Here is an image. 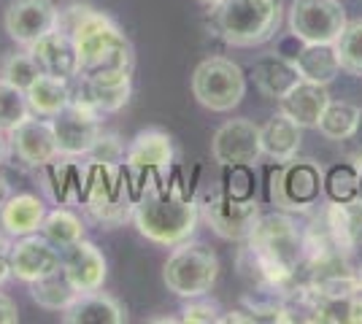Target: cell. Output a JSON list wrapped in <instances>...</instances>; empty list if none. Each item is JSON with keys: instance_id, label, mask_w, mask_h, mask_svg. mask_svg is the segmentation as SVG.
<instances>
[{"instance_id": "obj_9", "label": "cell", "mask_w": 362, "mask_h": 324, "mask_svg": "<svg viewBox=\"0 0 362 324\" xmlns=\"http://www.w3.org/2000/svg\"><path fill=\"white\" fill-rule=\"evenodd\" d=\"M214 162L225 165H257L262 157V136L259 127L246 116L225 122L211 138Z\"/></svg>"}, {"instance_id": "obj_30", "label": "cell", "mask_w": 362, "mask_h": 324, "mask_svg": "<svg viewBox=\"0 0 362 324\" xmlns=\"http://www.w3.org/2000/svg\"><path fill=\"white\" fill-rule=\"evenodd\" d=\"M219 186L235 200H252L257 192L255 165H225V176Z\"/></svg>"}, {"instance_id": "obj_37", "label": "cell", "mask_w": 362, "mask_h": 324, "mask_svg": "<svg viewBox=\"0 0 362 324\" xmlns=\"http://www.w3.org/2000/svg\"><path fill=\"white\" fill-rule=\"evenodd\" d=\"M11 198V184H8V179H6V173L0 170V208H3V203Z\"/></svg>"}, {"instance_id": "obj_12", "label": "cell", "mask_w": 362, "mask_h": 324, "mask_svg": "<svg viewBox=\"0 0 362 324\" xmlns=\"http://www.w3.org/2000/svg\"><path fill=\"white\" fill-rule=\"evenodd\" d=\"M173 140L163 130H141L124 152V168L149 181L151 173H165L173 165Z\"/></svg>"}, {"instance_id": "obj_7", "label": "cell", "mask_w": 362, "mask_h": 324, "mask_svg": "<svg viewBox=\"0 0 362 324\" xmlns=\"http://www.w3.org/2000/svg\"><path fill=\"white\" fill-rule=\"evenodd\" d=\"M197 205H200V216L206 219V224L225 241H246L262 216L255 198L235 200L219 184L197 195Z\"/></svg>"}, {"instance_id": "obj_20", "label": "cell", "mask_w": 362, "mask_h": 324, "mask_svg": "<svg viewBox=\"0 0 362 324\" xmlns=\"http://www.w3.org/2000/svg\"><path fill=\"white\" fill-rule=\"evenodd\" d=\"M252 78H255L257 90L265 97L279 100L281 95H287L300 81V73H298V68L292 62L273 52V54H268V57H262V60H257L252 65Z\"/></svg>"}, {"instance_id": "obj_2", "label": "cell", "mask_w": 362, "mask_h": 324, "mask_svg": "<svg viewBox=\"0 0 362 324\" xmlns=\"http://www.w3.org/2000/svg\"><path fill=\"white\" fill-rule=\"evenodd\" d=\"M74 44L78 52V73L84 78H108V76H133L136 54L127 41V35L119 30V25L98 11H92L81 25L74 30Z\"/></svg>"}, {"instance_id": "obj_5", "label": "cell", "mask_w": 362, "mask_h": 324, "mask_svg": "<svg viewBox=\"0 0 362 324\" xmlns=\"http://www.w3.org/2000/svg\"><path fill=\"white\" fill-rule=\"evenodd\" d=\"M219 278V260L203 244H179V248L165 260L163 281L179 297H200L209 294Z\"/></svg>"}, {"instance_id": "obj_8", "label": "cell", "mask_w": 362, "mask_h": 324, "mask_svg": "<svg viewBox=\"0 0 362 324\" xmlns=\"http://www.w3.org/2000/svg\"><path fill=\"white\" fill-rule=\"evenodd\" d=\"M346 28V11L338 0H295L289 6V30L305 44H335Z\"/></svg>"}, {"instance_id": "obj_21", "label": "cell", "mask_w": 362, "mask_h": 324, "mask_svg": "<svg viewBox=\"0 0 362 324\" xmlns=\"http://www.w3.org/2000/svg\"><path fill=\"white\" fill-rule=\"evenodd\" d=\"M292 65L298 68L300 78L317 81V84H330L341 73V62H338L332 44H305L300 54L292 60Z\"/></svg>"}, {"instance_id": "obj_14", "label": "cell", "mask_w": 362, "mask_h": 324, "mask_svg": "<svg viewBox=\"0 0 362 324\" xmlns=\"http://www.w3.org/2000/svg\"><path fill=\"white\" fill-rule=\"evenodd\" d=\"M62 270L74 281L78 292H95L106 284V257L92 241H78L74 246L62 248Z\"/></svg>"}, {"instance_id": "obj_40", "label": "cell", "mask_w": 362, "mask_h": 324, "mask_svg": "<svg viewBox=\"0 0 362 324\" xmlns=\"http://www.w3.org/2000/svg\"><path fill=\"white\" fill-rule=\"evenodd\" d=\"M203 3H211V6H214V3H219V0H203Z\"/></svg>"}, {"instance_id": "obj_32", "label": "cell", "mask_w": 362, "mask_h": 324, "mask_svg": "<svg viewBox=\"0 0 362 324\" xmlns=\"http://www.w3.org/2000/svg\"><path fill=\"white\" fill-rule=\"evenodd\" d=\"M181 313H184L181 322H187V324H214V322H222V319H225V316H222V308H219V303L206 300V294L189 297V303L184 306Z\"/></svg>"}, {"instance_id": "obj_15", "label": "cell", "mask_w": 362, "mask_h": 324, "mask_svg": "<svg viewBox=\"0 0 362 324\" xmlns=\"http://www.w3.org/2000/svg\"><path fill=\"white\" fill-rule=\"evenodd\" d=\"M30 49V54L35 57V62L41 65V71L49 76H57L71 81L74 76H78V52L71 35L60 32L57 28L52 32L41 35Z\"/></svg>"}, {"instance_id": "obj_4", "label": "cell", "mask_w": 362, "mask_h": 324, "mask_svg": "<svg viewBox=\"0 0 362 324\" xmlns=\"http://www.w3.org/2000/svg\"><path fill=\"white\" fill-rule=\"evenodd\" d=\"M325 189V176L314 160H284L268 170V200L287 211L303 214L319 200V192Z\"/></svg>"}, {"instance_id": "obj_39", "label": "cell", "mask_w": 362, "mask_h": 324, "mask_svg": "<svg viewBox=\"0 0 362 324\" xmlns=\"http://www.w3.org/2000/svg\"><path fill=\"white\" fill-rule=\"evenodd\" d=\"M360 195H362V170H360Z\"/></svg>"}, {"instance_id": "obj_28", "label": "cell", "mask_w": 362, "mask_h": 324, "mask_svg": "<svg viewBox=\"0 0 362 324\" xmlns=\"http://www.w3.org/2000/svg\"><path fill=\"white\" fill-rule=\"evenodd\" d=\"M30 114L33 111L25 90H19V87L0 78V130L3 133L14 130L16 124L22 122V119H28Z\"/></svg>"}, {"instance_id": "obj_17", "label": "cell", "mask_w": 362, "mask_h": 324, "mask_svg": "<svg viewBox=\"0 0 362 324\" xmlns=\"http://www.w3.org/2000/svg\"><path fill=\"white\" fill-rule=\"evenodd\" d=\"M65 324H124L127 322V308L117 297L100 292H78L74 303L62 311Z\"/></svg>"}, {"instance_id": "obj_10", "label": "cell", "mask_w": 362, "mask_h": 324, "mask_svg": "<svg viewBox=\"0 0 362 324\" xmlns=\"http://www.w3.org/2000/svg\"><path fill=\"white\" fill-rule=\"evenodd\" d=\"M8 155L28 168H44L46 162L60 157L54 124L49 119H38V114H30L14 130H8Z\"/></svg>"}, {"instance_id": "obj_24", "label": "cell", "mask_w": 362, "mask_h": 324, "mask_svg": "<svg viewBox=\"0 0 362 324\" xmlns=\"http://www.w3.org/2000/svg\"><path fill=\"white\" fill-rule=\"evenodd\" d=\"M38 232L49 238L57 248H68L84 238V222L68 208H54L44 216V224Z\"/></svg>"}, {"instance_id": "obj_18", "label": "cell", "mask_w": 362, "mask_h": 324, "mask_svg": "<svg viewBox=\"0 0 362 324\" xmlns=\"http://www.w3.org/2000/svg\"><path fill=\"white\" fill-rule=\"evenodd\" d=\"M46 208L33 195H11L0 208V230L11 238H25L41 230Z\"/></svg>"}, {"instance_id": "obj_33", "label": "cell", "mask_w": 362, "mask_h": 324, "mask_svg": "<svg viewBox=\"0 0 362 324\" xmlns=\"http://www.w3.org/2000/svg\"><path fill=\"white\" fill-rule=\"evenodd\" d=\"M305 47V41H303V38H298V35H295V32L289 30L287 35H281V38H279V41H276V54H279V57H284V60H295V57H298V54H300V49Z\"/></svg>"}, {"instance_id": "obj_26", "label": "cell", "mask_w": 362, "mask_h": 324, "mask_svg": "<svg viewBox=\"0 0 362 324\" xmlns=\"http://www.w3.org/2000/svg\"><path fill=\"white\" fill-rule=\"evenodd\" d=\"M325 192L330 203H354L360 200V170L349 162L332 165L325 173Z\"/></svg>"}, {"instance_id": "obj_34", "label": "cell", "mask_w": 362, "mask_h": 324, "mask_svg": "<svg viewBox=\"0 0 362 324\" xmlns=\"http://www.w3.org/2000/svg\"><path fill=\"white\" fill-rule=\"evenodd\" d=\"M8 278H11V244L0 238V284H6Z\"/></svg>"}, {"instance_id": "obj_22", "label": "cell", "mask_w": 362, "mask_h": 324, "mask_svg": "<svg viewBox=\"0 0 362 324\" xmlns=\"http://www.w3.org/2000/svg\"><path fill=\"white\" fill-rule=\"evenodd\" d=\"M25 95H28V103H30L33 114H38V116H57L62 108L68 106V100H71V81L41 73L25 90Z\"/></svg>"}, {"instance_id": "obj_35", "label": "cell", "mask_w": 362, "mask_h": 324, "mask_svg": "<svg viewBox=\"0 0 362 324\" xmlns=\"http://www.w3.org/2000/svg\"><path fill=\"white\" fill-rule=\"evenodd\" d=\"M19 322V311L11 297L0 294V324H16Z\"/></svg>"}, {"instance_id": "obj_38", "label": "cell", "mask_w": 362, "mask_h": 324, "mask_svg": "<svg viewBox=\"0 0 362 324\" xmlns=\"http://www.w3.org/2000/svg\"><path fill=\"white\" fill-rule=\"evenodd\" d=\"M6 157H8V138H3V130H0V165L6 162Z\"/></svg>"}, {"instance_id": "obj_6", "label": "cell", "mask_w": 362, "mask_h": 324, "mask_svg": "<svg viewBox=\"0 0 362 324\" xmlns=\"http://www.w3.org/2000/svg\"><path fill=\"white\" fill-rule=\"evenodd\" d=\"M192 95L209 111H233L246 95V78L238 62L227 57H209L192 73Z\"/></svg>"}, {"instance_id": "obj_27", "label": "cell", "mask_w": 362, "mask_h": 324, "mask_svg": "<svg viewBox=\"0 0 362 324\" xmlns=\"http://www.w3.org/2000/svg\"><path fill=\"white\" fill-rule=\"evenodd\" d=\"M332 47L341 62V71H346L351 76H362V19L346 22V28Z\"/></svg>"}, {"instance_id": "obj_23", "label": "cell", "mask_w": 362, "mask_h": 324, "mask_svg": "<svg viewBox=\"0 0 362 324\" xmlns=\"http://www.w3.org/2000/svg\"><path fill=\"white\" fill-rule=\"evenodd\" d=\"M30 297L46 311H65L76 297L78 289L74 287V281L68 278V273L62 270V265L57 270H52L49 276H41L30 281Z\"/></svg>"}, {"instance_id": "obj_11", "label": "cell", "mask_w": 362, "mask_h": 324, "mask_svg": "<svg viewBox=\"0 0 362 324\" xmlns=\"http://www.w3.org/2000/svg\"><path fill=\"white\" fill-rule=\"evenodd\" d=\"M6 32L22 47H33L57 28V6L52 0H11L6 8Z\"/></svg>"}, {"instance_id": "obj_36", "label": "cell", "mask_w": 362, "mask_h": 324, "mask_svg": "<svg viewBox=\"0 0 362 324\" xmlns=\"http://www.w3.org/2000/svg\"><path fill=\"white\" fill-rule=\"evenodd\" d=\"M346 140L349 146H351V155L357 157V160H362V108H360V116H357V124H354V130H351V136Z\"/></svg>"}, {"instance_id": "obj_16", "label": "cell", "mask_w": 362, "mask_h": 324, "mask_svg": "<svg viewBox=\"0 0 362 324\" xmlns=\"http://www.w3.org/2000/svg\"><path fill=\"white\" fill-rule=\"evenodd\" d=\"M330 103V92L327 84H317V81H305L300 78L287 95L279 97V108L281 114H287L292 122L300 127H317L325 108Z\"/></svg>"}, {"instance_id": "obj_3", "label": "cell", "mask_w": 362, "mask_h": 324, "mask_svg": "<svg viewBox=\"0 0 362 324\" xmlns=\"http://www.w3.org/2000/svg\"><path fill=\"white\" fill-rule=\"evenodd\" d=\"M284 22V0H219L211 6L214 32L230 47L268 44Z\"/></svg>"}, {"instance_id": "obj_19", "label": "cell", "mask_w": 362, "mask_h": 324, "mask_svg": "<svg viewBox=\"0 0 362 324\" xmlns=\"http://www.w3.org/2000/svg\"><path fill=\"white\" fill-rule=\"evenodd\" d=\"M262 136V155H268L276 162L292 160L300 149L303 140V127L298 122H292L287 114H276L268 122L259 127Z\"/></svg>"}, {"instance_id": "obj_29", "label": "cell", "mask_w": 362, "mask_h": 324, "mask_svg": "<svg viewBox=\"0 0 362 324\" xmlns=\"http://www.w3.org/2000/svg\"><path fill=\"white\" fill-rule=\"evenodd\" d=\"M41 73H44V71H41V65H38L35 57L30 54V49H28V52H19V54H8V57L3 60V65H0V78L8 81V84H14V87H19V90H28Z\"/></svg>"}, {"instance_id": "obj_31", "label": "cell", "mask_w": 362, "mask_h": 324, "mask_svg": "<svg viewBox=\"0 0 362 324\" xmlns=\"http://www.w3.org/2000/svg\"><path fill=\"white\" fill-rule=\"evenodd\" d=\"M124 143L117 133H103L100 130V136L95 138V143L90 146V152H87V160L90 162H98V165H122L124 162Z\"/></svg>"}, {"instance_id": "obj_1", "label": "cell", "mask_w": 362, "mask_h": 324, "mask_svg": "<svg viewBox=\"0 0 362 324\" xmlns=\"http://www.w3.org/2000/svg\"><path fill=\"white\" fill-rule=\"evenodd\" d=\"M133 222L144 238L160 246H179L192 238L200 222L195 184L184 179V168L170 165L165 173H151L133 208Z\"/></svg>"}, {"instance_id": "obj_25", "label": "cell", "mask_w": 362, "mask_h": 324, "mask_svg": "<svg viewBox=\"0 0 362 324\" xmlns=\"http://www.w3.org/2000/svg\"><path fill=\"white\" fill-rule=\"evenodd\" d=\"M357 116H360V108L346 103V100H330L322 119H319L317 130L330 140H346L357 124Z\"/></svg>"}, {"instance_id": "obj_13", "label": "cell", "mask_w": 362, "mask_h": 324, "mask_svg": "<svg viewBox=\"0 0 362 324\" xmlns=\"http://www.w3.org/2000/svg\"><path fill=\"white\" fill-rule=\"evenodd\" d=\"M62 265V248H57L44 235H25L11 246V276L19 281H35L49 276Z\"/></svg>"}]
</instances>
